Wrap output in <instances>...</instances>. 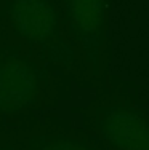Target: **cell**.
Returning a JSON list of instances; mask_svg holds the SVG:
<instances>
[{"label": "cell", "instance_id": "8992f818", "mask_svg": "<svg viewBox=\"0 0 149 150\" xmlns=\"http://www.w3.org/2000/svg\"><path fill=\"white\" fill-rule=\"evenodd\" d=\"M5 150H16V149H5Z\"/></svg>", "mask_w": 149, "mask_h": 150}, {"label": "cell", "instance_id": "277c9868", "mask_svg": "<svg viewBox=\"0 0 149 150\" xmlns=\"http://www.w3.org/2000/svg\"><path fill=\"white\" fill-rule=\"evenodd\" d=\"M40 88L37 66L10 56L0 62V112H16L34 102Z\"/></svg>", "mask_w": 149, "mask_h": 150}, {"label": "cell", "instance_id": "6da1fadb", "mask_svg": "<svg viewBox=\"0 0 149 150\" xmlns=\"http://www.w3.org/2000/svg\"><path fill=\"white\" fill-rule=\"evenodd\" d=\"M96 128L112 150H149V120L130 105L96 109Z\"/></svg>", "mask_w": 149, "mask_h": 150}, {"label": "cell", "instance_id": "3957f363", "mask_svg": "<svg viewBox=\"0 0 149 150\" xmlns=\"http://www.w3.org/2000/svg\"><path fill=\"white\" fill-rule=\"evenodd\" d=\"M5 15L13 32L32 45L50 43L59 32V18L51 0H10Z\"/></svg>", "mask_w": 149, "mask_h": 150}, {"label": "cell", "instance_id": "7a4b0ae2", "mask_svg": "<svg viewBox=\"0 0 149 150\" xmlns=\"http://www.w3.org/2000/svg\"><path fill=\"white\" fill-rule=\"evenodd\" d=\"M64 8L67 27L80 42L91 72L98 77L106 37V0H64Z\"/></svg>", "mask_w": 149, "mask_h": 150}, {"label": "cell", "instance_id": "5b68a950", "mask_svg": "<svg viewBox=\"0 0 149 150\" xmlns=\"http://www.w3.org/2000/svg\"><path fill=\"white\" fill-rule=\"evenodd\" d=\"M29 150H95L88 144L61 134L35 136L29 142Z\"/></svg>", "mask_w": 149, "mask_h": 150}]
</instances>
